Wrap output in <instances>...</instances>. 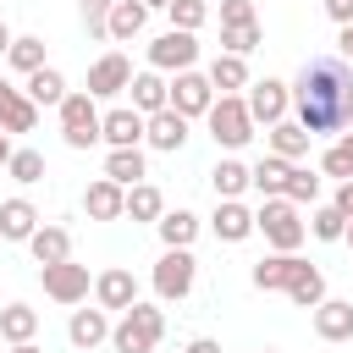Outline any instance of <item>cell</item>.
Segmentation results:
<instances>
[{"label":"cell","mask_w":353,"mask_h":353,"mask_svg":"<svg viewBox=\"0 0 353 353\" xmlns=\"http://www.w3.org/2000/svg\"><path fill=\"white\" fill-rule=\"evenodd\" d=\"M210 182H215V199H237V193L248 188V165H243V160H215Z\"/></svg>","instance_id":"35"},{"label":"cell","mask_w":353,"mask_h":353,"mask_svg":"<svg viewBox=\"0 0 353 353\" xmlns=\"http://www.w3.org/2000/svg\"><path fill=\"white\" fill-rule=\"evenodd\" d=\"M265 138H270V154H276V160H287V165H298V160L309 154V143H314V138H309L298 121H276Z\"/></svg>","instance_id":"24"},{"label":"cell","mask_w":353,"mask_h":353,"mask_svg":"<svg viewBox=\"0 0 353 353\" xmlns=\"http://www.w3.org/2000/svg\"><path fill=\"white\" fill-rule=\"evenodd\" d=\"M6 61L22 72V77H33L39 66H44V39H33V33H22V39H11V50H6Z\"/></svg>","instance_id":"34"},{"label":"cell","mask_w":353,"mask_h":353,"mask_svg":"<svg viewBox=\"0 0 353 353\" xmlns=\"http://www.w3.org/2000/svg\"><path fill=\"white\" fill-rule=\"evenodd\" d=\"M143 22H149V11H143L138 0H116V6H110V22H105V39L132 44V39L143 33Z\"/></svg>","instance_id":"23"},{"label":"cell","mask_w":353,"mask_h":353,"mask_svg":"<svg viewBox=\"0 0 353 353\" xmlns=\"http://www.w3.org/2000/svg\"><path fill=\"white\" fill-rule=\"evenodd\" d=\"M39 336V309H28V303H6L0 309V342H33Z\"/></svg>","instance_id":"28"},{"label":"cell","mask_w":353,"mask_h":353,"mask_svg":"<svg viewBox=\"0 0 353 353\" xmlns=\"http://www.w3.org/2000/svg\"><path fill=\"white\" fill-rule=\"evenodd\" d=\"M22 94H28L39 110H44V105H61V99H66V77H61L55 66H39V72L28 77V88H22Z\"/></svg>","instance_id":"33"},{"label":"cell","mask_w":353,"mask_h":353,"mask_svg":"<svg viewBox=\"0 0 353 353\" xmlns=\"http://www.w3.org/2000/svg\"><path fill=\"white\" fill-rule=\"evenodd\" d=\"M127 88H132V110H138L143 121H149L154 110H165V99H171V83H165L160 72H132Z\"/></svg>","instance_id":"19"},{"label":"cell","mask_w":353,"mask_h":353,"mask_svg":"<svg viewBox=\"0 0 353 353\" xmlns=\"http://www.w3.org/2000/svg\"><path fill=\"white\" fill-rule=\"evenodd\" d=\"M55 110H61V138H66V149H94V143H99V99L66 94Z\"/></svg>","instance_id":"6"},{"label":"cell","mask_w":353,"mask_h":353,"mask_svg":"<svg viewBox=\"0 0 353 353\" xmlns=\"http://www.w3.org/2000/svg\"><path fill=\"white\" fill-rule=\"evenodd\" d=\"M11 353H44V347H39V342H17Z\"/></svg>","instance_id":"51"},{"label":"cell","mask_w":353,"mask_h":353,"mask_svg":"<svg viewBox=\"0 0 353 353\" xmlns=\"http://www.w3.org/2000/svg\"><path fill=\"white\" fill-rule=\"evenodd\" d=\"M39 226H44V221H39V210H33L28 199H6V204H0V237H6V243H28Z\"/></svg>","instance_id":"22"},{"label":"cell","mask_w":353,"mask_h":353,"mask_svg":"<svg viewBox=\"0 0 353 353\" xmlns=\"http://www.w3.org/2000/svg\"><path fill=\"white\" fill-rule=\"evenodd\" d=\"M94 303H99L105 314H127V309L138 303V276H132L127 265L99 270V276H94Z\"/></svg>","instance_id":"10"},{"label":"cell","mask_w":353,"mask_h":353,"mask_svg":"<svg viewBox=\"0 0 353 353\" xmlns=\"http://www.w3.org/2000/svg\"><path fill=\"white\" fill-rule=\"evenodd\" d=\"M204 77H210L215 94H237V88H248V61L243 55H215Z\"/></svg>","instance_id":"29"},{"label":"cell","mask_w":353,"mask_h":353,"mask_svg":"<svg viewBox=\"0 0 353 353\" xmlns=\"http://www.w3.org/2000/svg\"><path fill=\"white\" fill-rule=\"evenodd\" d=\"M298 265H303L298 254H265L248 276H254V287H259V292H287V281L298 276Z\"/></svg>","instance_id":"21"},{"label":"cell","mask_w":353,"mask_h":353,"mask_svg":"<svg viewBox=\"0 0 353 353\" xmlns=\"http://www.w3.org/2000/svg\"><path fill=\"white\" fill-rule=\"evenodd\" d=\"M259 50V22H248V28H221V55H254Z\"/></svg>","instance_id":"39"},{"label":"cell","mask_w":353,"mask_h":353,"mask_svg":"<svg viewBox=\"0 0 353 353\" xmlns=\"http://www.w3.org/2000/svg\"><path fill=\"white\" fill-rule=\"evenodd\" d=\"M121 215H132V221H149V226H154V221L165 215V193H160L154 182H138V188H127V210H121Z\"/></svg>","instance_id":"32"},{"label":"cell","mask_w":353,"mask_h":353,"mask_svg":"<svg viewBox=\"0 0 353 353\" xmlns=\"http://www.w3.org/2000/svg\"><path fill=\"white\" fill-rule=\"evenodd\" d=\"M193 61H199V33H160L154 44H149V72H193Z\"/></svg>","instance_id":"8"},{"label":"cell","mask_w":353,"mask_h":353,"mask_svg":"<svg viewBox=\"0 0 353 353\" xmlns=\"http://www.w3.org/2000/svg\"><path fill=\"white\" fill-rule=\"evenodd\" d=\"M287 171H292L287 160H276V154H265L259 165H248V188H259L265 199H281V193H287Z\"/></svg>","instance_id":"31"},{"label":"cell","mask_w":353,"mask_h":353,"mask_svg":"<svg viewBox=\"0 0 353 353\" xmlns=\"http://www.w3.org/2000/svg\"><path fill=\"white\" fill-rule=\"evenodd\" d=\"M254 232H265V243L276 248V254H298V243H303V221H298V204H287V199H265L259 210H254Z\"/></svg>","instance_id":"3"},{"label":"cell","mask_w":353,"mask_h":353,"mask_svg":"<svg viewBox=\"0 0 353 353\" xmlns=\"http://www.w3.org/2000/svg\"><path fill=\"white\" fill-rule=\"evenodd\" d=\"M110 6H116V0H77V11H83V28H88V39H105Z\"/></svg>","instance_id":"42"},{"label":"cell","mask_w":353,"mask_h":353,"mask_svg":"<svg viewBox=\"0 0 353 353\" xmlns=\"http://www.w3.org/2000/svg\"><path fill=\"white\" fill-rule=\"evenodd\" d=\"M303 226H309V232H314L320 243H342V232H347V215H342L336 204H320V210H314V215H309Z\"/></svg>","instance_id":"38"},{"label":"cell","mask_w":353,"mask_h":353,"mask_svg":"<svg viewBox=\"0 0 353 353\" xmlns=\"http://www.w3.org/2000/svg\"><path fill=\"white\" fill-rule=\"evenodd\" d=\"M287 298H292L298 309H320V303H325V276L303 259V265H298V276L287 281Z\"/></svg>","instance_id":"30"},{"label":"cell","mask_w":353,"mask_h":353,"mask_svg":"<svg viewBox=\"0 0 353 353\" xmlns=\"http://www.w3.org/2000/svg\"><path fill=\"white\" fill-rule=\"evenodd\" d=\"M320 6H325V17H331L336 28H347V22H353V0H320Z\"/></svg>","instance_id":"44"},{"label":"cell","mask_w":353,"mask_h":353,"mask_svg":"<svg viewBox=\"0 0 353 353\" xmlns=\"http://www.w3.org/2000/svg\"><path fill=\"white\" fill-rule=\"evenodd\" d=\"M309 314H314V336L320 342H353V303L347 298H325Z\"/></svg>","instance_id":"16"},{"label":"cell","mask_w":353,"mask_h":353,"mask_svg":"<svg viewBox=\"0 0 353 353\" xmlns=\"http://www.w3.org/2000/svg\"><path fill=\"white\" fill-rule=\"evenodd\" d=\"M193 281H199L193 248H165V254L154 259V298H160V303H182V298L193 292Z\"/></svg>","instance_id":"5"},{"label":"cell","mask_w":353,"mask_h":353,"mask_svg":"<svg viewBox=\"0 0 353 353\" xmlns=\"http://www.w3.org/2000/svg\"><path fill=\"white\" fill-rule=\"evenodd\" d=\"M6 160H11V138L0 132V165H6Z\"/></svg>","instance_id":"50"},{"label":"cell","mask_w":353,"mask_h":353,"mask_svg":"<svg viewBox=\"0 0 353 353\" xmlns=\"http://www.w3.org/2000/svg\"><path fill=\"white\" fill-rule=\"evenodd\" d=\"M105 176H110L116 188H138V182L149 176L143 149H110V154H105Z\"/></svg>","instance_id":"25"},{"label":"cell","mask_w":353,"mask_h":353,"mask_svg":"<svg viewBox=\"0 0 353 353\" xmlns=\"http://www.w3.org/2000/svg\"><path fill=\"white\" fill-rule=\"evenodd\" d=\"M28 248H33L39 265H61V259H72V232L66 226H39L28 237Z\"/></svg>","instance_id":"27"},{"label":"cell","mask_w":353,"mask_h":353,"mask_svg":"<svg viewBox=\"0 0 353 353\" xmlns=\"http://www.w3.org/2000/svg\"><path fill=\"white\" fill-rule=\"evenodd\" d=\"M204 121H210V138L221 149H243L254 138V116H248L243 94H215V105L204 110Z\"/></svg>","instance_id":"4"},{"label":"cell","mask_w":353,"mask_h":353,"mask_svg":"<svg viewBox=\"0 0 353 353\" xmlns=\"http://www.w3.org/2000/svg\"><path fill=\"white\" fill-rule=\"evenodd\" d=\"M160 336H165V309H154V303H132L110 325V347L116 353H154Z\"/></svg>","instance_id":"2"},{"label":"cell","mask_w":353,"mask_h":353,"mask_svg":"<svg viewBox=\"0 0 353 353\" xmlns=\"http://www.w3.org/2000/svg\"><path fill=\"white\" fill-rule=\"evenodd\" d=\"M143 143H149V149H160V154H176V149L188 143V116H176L171 105H165V110H154V116L143 121Z\"/></svg>","instance_id":"14"},{"label":"cell","mask_w":353,"mask_h":353,"mask_svg":"<svg viewBox=\"0 0 353 353\" xmlns=\"http://www.w3.org/2000/svg\"><path fill=\"white\" fill-rule=\"evenodd\" d=\"M342 243H347V248H353V221H347V232H342Z\"/></svg>","instance_id":"52"},{"label":"cell","mask_w":353,"mask_h":353,"mask_svg":"<svg viewBox=\"0 0 353 353\" xmlns=\"http://www.w3.org/2000/svg\"><path fill=\"white\" fill-rule=\"evenodd\" d=\"M336 61H347V66H353V22H347V28H336Z\"/></svg>","instance_id":"45"},{"label":"cell","mask_w":353,"mask_h":353,"mask_svg":"<svg viewBox=\"0 0 353 353\" xmlns=\"http://www.w3.org/2000/svg\"><path fill=\"white\" fill-rule=\"evenodd\" d=\"M342 143H347V149H353V127H347V132H342Z\"/></svg>","instance_id":"53"},{"label":"cell","mask_w":353,"mask_h":353,"mask_svg":"<svg viewBox=\"0 0 353 353\" xmlns=\"http://www.w3.org/2000/svg\"><path fill=\"white\" fill-rule=\"evenodd\" d=\"M33 127H39V105L0 77V132L11 138V132H33Z\"/></svg>","instance_id":"15"},{"label":"cell","mask_w":353,"mask_h":353,"mask_svg":"<svg viewBox=\"0 0 353 353\" xmlns=\"http://www.w3.org/2000/svg\"><path fill=\"white\" fill-rule=\"evenodd\" d=\"M331 204H336V210H342V215H347V221H353V182H342V188H336V199H331Z\"/></svg>","instance_id":"46"},{"label":"cell","mask_w":353,"mask_h":353,"mask_svg":"<svg viewBox=\"0 0 353 353\" xmlns=\"http://www.w3.org/2000/svg\"><path fill=\"white\" fill-rule=\"evenodd\" d=\"M99 138H105L110 149H138V143H143V116H138L132 105H116V110L99 116Z\"/></svg>","instance_id":"13"},{"label":"cell","mask_w":353,"mask_h":353,"mask_svg":"<svg viewBox=\"0 0 353 353\" xmlns=\"http://www.w3.org/2000/svg\"><path fill=\"white\" fill-rule=\"evenodd\" d=\"M66 336H72V347H99V342H110V314L105 309H72V320H66Z\"/></svg>","instance_id":"18"},{"label":"cell","mask_w":353,"mask_h":353,"mask_svg":"<svg viewBox=\"0 0 353 353\" xmlns=\"http://www.w3.org/2000/svg\"><path fill=\"white\" fill-rule=\"evenodd\" d=\"M165 105H171L176 116H188V121H193V116H204V110L215 105V88H210V77H204V72H176V77H171V99H165Z\"/></svg>","instance_id":"12"},{"label":"cell","mask_w":353,"mask_h":353,"mask_svg":"<svg viewBox=\"0 0 353 353\" xmlns=\"http://www.w3.org/2000/svg\"><path fill=\"white\" fill-rule=\"evenodd\" d=\"M248 22H259L254 0H221V28H248Z\"/></svg>","instance_id":"43"},{"label":"cell","mask_w":353,"mask_h":353,"mask_svg":"<svg viewBox=\"0 0 353 353\" xmlns=\"http://www.w3.org/2000/svg\"><path fill=\"white\" fill-rule=\"evenodd\" d=\"M188 353H221V342H215V336H193V342H188Z\"/></svg>","instance_id":"47"},{"label":"cell","mask_w":353,"mask_h":353,"mask_svg":"<svg viewBox=\"0 0 353 353\" xmlns=\"http://www.w3.org/2000/svg\"><path fill=\"white\" fill-rule=\"evenodd\" d=\"M154 232H160L165 248H193V237H199V215H193V210H165V215L154 221Z\"/></svg>","instance_id":"26"},{"label":"cell","mask_w":353,"mask_h":353,"mask_svg":"<svg viewBox=\"0 0 353 353\" xmlns=\"http://www.w3.org/2000/svg\"><path fill=\"white\" fill-rule=\"evenodd\" d=\"M6 171H11L17 182H44V154H39V149H11Z\"/></svg>","instance_id":"40"},{"label":"cell","mask_w":353,"mask_h":353,"mask_svg":"<svg viewBox=\"0 0 353 353\" xmlns=\"http://www.w3.org/2000/svg\"><path fill=\"white\" fill-rule=\"evenodd\" d=\"M287 204H314L320 199V171H309V165H292L287 171V193H281Z\"/></svg>","instance_id":"37"},{"label":"cell","mask_w":353,"mask_h":353,"mask_svg":"<svg viewBox=\"0 0 353 353\" xmlns=\"http://www.w3.org/2000/svg\"><path fill=\"white\" fill-rule=\"evenodd\" d=\"M83 210H88V221H121V210H127V188H116L110 176H94L88 193H83Z\"/></svg>","instance_id":"17"},{"label":"cell","mask_w":353,"mask_h":353,"mask_svg":"<svg viewBox=\"0 0 353 353\" xmlns=\"http://www.w3.org/2000/svg\"><path fill=\"white\" fill-rule=\"evenodd\" d=\"M210 226H215L221 243H243L254 232V210H243V199H221L215 215H210Z\"/></svg>","instance_id":"20"},{"label":"cell","mask_w":353,"mask_h":353,"mask_svg":"<svg viewBox=\"0 0 353 353\" xmlns=\"http://www.w3.org/2000/svg\"><path fill=\"white\" fill-rule=\"evenodd\" d=\"M11 39H17V33H11L6 22H0V61H6V50H11Z\"/></svg>","instance_id":"48"},{"label":"cell","mask_w":353,"mask_h":353,"mask_svg":"<svg viewBox=\"0 0 353 353\" xmlns=\"http://www.w3.org/2000/svg\"><path fill=\"white\" fill-rule=\"evenodd\" d=\"M320 176H336V182H353V149L336 138L325 154H320Z\"/></svg>","instance_id":"41"},{"label":"cell","mask_w":353,"mask_h":353,"mask_svg":"<svg viewBox=\"0 0 353 353\" xmlns=\"http://www.w3.org/2000/svg\"><path fill=\"white\" fill-rule=\"evenodd\" d=\"M292 88V121L320 138V132H347L353 127V66L336 61V55H309L298 66V77L287 83Z\"/></svg>","instance_id":"1"},{"label":"cell","mask_w":353,"mask_h":353,"mask_svg":"<svg viewBox=\"0 0 353 353\" xmlns=\"http://www.w3.org/2000/svg\"><path fill=\"white\" fill-rule=\"evenodd\" d=\"M39 281H44V298H55V303H83L88 287H94L88 265H72V259H61V265H39Z\"/></svg>","instance_id":"9"},{"label":"cell","mask_w":353,"mask_h":353,"mask_svg":"<svg viewBox=\"0 0 353 353\" xmlns=\"http://www.w3.org/2000/svg\"><path fill=\"white\" fill-rule=\"evenodd\" d=\"M127 83H132V61H127L121 50H110V55H99V61L88 66V88H83V94H88V99H116Z\"/></svg>","instance_id":"11"},{"label":"cell","mask_w":353,"mask_h":353,"mask_svg":"<svg viewBox=\"0 0 353 353\" xmlns=\"http://www.w3.org/2000/svg\"><path fill=\"white\" fill-rule=\"evenodd\" d=\"M243 105H248L254 127H259V121H265V127H276V121H287V110H292V88H287L281 77H259V83H248Z\"/></svg>","instance_id":"7"},{"label":"cell","mask_w":353,"mask_h":353,"mask_svg":"<svg viewBox=\"0 0 353 353\" xmlns=\"http://www.w3.org/2000/svg\"><path fill=\"white\" fill-rule=\"evenodd\" d=\"M165 17H171V28H176V33H199V28L210 22V0H171V6H165Z\"/></svg>","instance_id":"36"},{"label":"cell","mask_w":353,"mask_h":353,"mask_svg":"<svg viewBox=\"0 0 353 353\" xmlns=\"http://www.w3.org/2000/svg\"><path fill=\"white\" fill-rule=\"evenodd\" d=\"M138 6H143V11H165L171 0H138Z\"/></svg>","instance_id":"49"}]
</instances>
